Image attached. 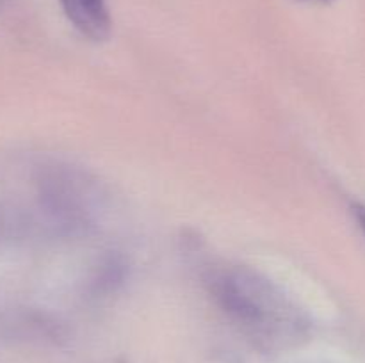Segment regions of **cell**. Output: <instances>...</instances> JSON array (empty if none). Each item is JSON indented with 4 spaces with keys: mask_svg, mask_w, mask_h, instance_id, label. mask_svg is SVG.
<instances>
[{
    "mask_svg": "<svg viewBox=\"0 0 365 363\" xmlns=\"http://www.w3.org/2000/svg\"><path fill=\"white\" fill-rule=\"evenodd\" d=\"M209 283L221 308L255 335L278 337L302 327V313L294 301L250 267H223Z\"/></svg>",
    "mask_w": 365,
    "mask_h": 363,
    "instance_id": "1",
    "label": "cell"
},
{
    "mask_svg": "<svg viewBox=\"0 0 365 363\" xmlns=\"http://www.w3.org/2000/svg\"><path fill=\"white\" fill-rule=\"evenodd\" d=\"M98 196V189L81 171L63 169L50 178V209L56 219L70 230L86 231L93 226Z\"/></svg>",
    "mask_w": 365,
    "mask_h": 363,
    "instance_id": "2",
    "label": "cell"
},
{
    "mask_svg": "<svg viewBox=\"0 0 365 363\" xmlns=\"http://www.w3.org/2000/svg\"><path fill=\"white\" fill-rule=\"evenodd\" d=\"M64 14L82 36L102 41L110 32V14L106 0H59Z\"/></svg>",
    "mask_w": 365,
    "mask_h": 363,
    "instance_id": "3",
    "label": "cell"
},
{
    "mask_svg": "<svg viewBox=\"0 0 365 363\" xmlns=\"http://www.w3.org/2000/svg\"><path fill=\"white\" fill-rule=\"evenodd\" d=\"M353 210H355L356 221H359L360 228H362L364 233H365V206H362V205H355V206H353Z\"/></svg>",
    "mask_w": 365,
    "mask_h": 363,
    "instance_id": "4",
    "label": "cell"
}]
</instances>
